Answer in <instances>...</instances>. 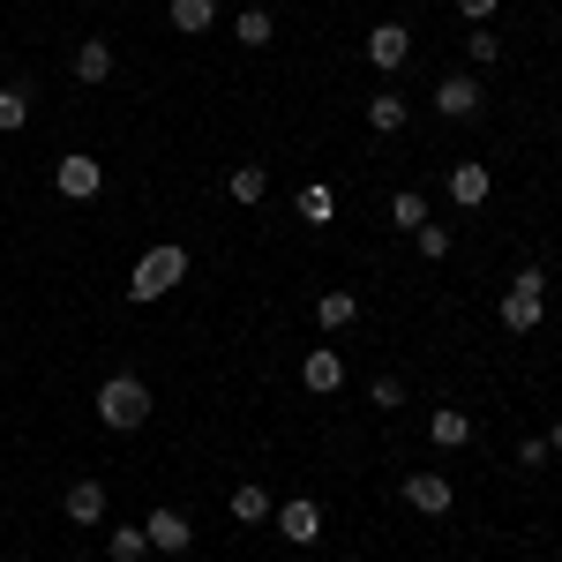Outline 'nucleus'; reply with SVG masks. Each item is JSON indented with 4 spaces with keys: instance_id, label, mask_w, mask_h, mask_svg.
I'll return each instance as SVG.
<instances>
[{
    "instance_id": "31",
    "label": "nucleus",
    "mask_w": 562,
    "mask_h": 562,
    "mask_svg": "<svg viewBox=\"0 0 562 562\" xmlns=\"http://www.w3.org/2000/svg\"><path fill=\"white\" fill-rule=\"evenodd\" d=\"M548 562H562V555H548Z\"/></svg>"
},
{
    "instance_id": "10",
    "label": "nucleus",
    "mask_w": 562,
    "mask_h": 562,
    "mask_svg": "<svg viewBox=\"0 0 562 562\" xmlns=\"http://www.w3.org/2000/svg\"><path fill=\"white\" fill-rule=\"evenodd\" d=\"M60 518H68V525H105V480H68Z\"/></svg>"
},
{
    "instance_id": "27",
    "label": "nucleus",
    "mask_w": 562,
    "mask_h": 562,
    "mask_svg": "<svg viewBox=\"0 0 562 562\" xmlns=\"http://www.w3.org/2000/svg\"><path fill=\"white\" fill-rule=\"evenodd\" d=\"M413 240H420V256H428V262H442V256H450V225H435V217L420 225V233H413Z\"/></svg>"
},
{
    "instance_id": "15",
    "label": "nucleus",
    "mask_w": 562,
    "mask_h": 562,
    "mask_svg": "<svg viewBox=\"0 0 562 562\" xmlns=\"http://www.w3.org/2000/svg\"><path fill=\"white\" fill-rule=\"evenodd\" d=\"M225 510H233V525H270V510H278V503H270V487H256V480H240Z\"/></svg>"
},
{
    "instance_id": "18",
    "label": "nucleus",
    "mask_w": 562,
    "mask_h": 562,
    "mask_svg": "<svg viewBox=\"0 0 562 562\" xmlns=\"http://www.w3.org/2000/svg\"><path fill=\"white\" fill-rule=\"evenodd\" d=\"M405 121H413V105H405L397 90H375V98H368V128L375 135H397Z\"/></svg>"
},
{
    "instance_id": "28",
    "label": "nucleus",
    "mask_w": 562,
    "mask_h": 562,
    "mask_svg": "<svg viewBox=\"0 0 562 562\" xmlns=\"http://www.w3.org/2000/svg\"><path fill=\"white\" fill-rule=\"evenodd\" d=\"M518 465H532V473H540V465H555V450H548V435H525V442H518Z\"/></svg>"
},
{
    "instance_id": "11",
    "label": "nucleus",
    "mask_w": 562,
    "mask_h": 562,
    "mask_svg": "<svg viewBox=\"0 0 562 562\" xmlns=\"http://www.w3.org/2000/svg\"><path fill=\"white\" fill-rule=\"evenodd\" d=\"M368 60H375V68H405V60H413V31H405V23H375V31H368Z\"/></svg>"
},
{
    "instance_id": "30",
    "label": "nucleus",
    "mask_w": 562,
    "mask_h": 562,
    "mask_svg": "<svg viewBox=\"0 0 562 562\" xmlns=\"http://www.w3.org/2000/svg\"><path fill=\"white\" fill-rule=\"evenodd\" d=\"M548 450H555V458H562V420H555V428H548Z\"/></svg>"
},
{
    "instance_id": "23",
    "label": "nucleus",
    "mask_w": 562,
    "mask_h": 562,
    "mask_svg": "<svg viewBox=\"0 0 562 562\" xmlns=\"http://www.w3.org/2000/svg\"><path fill=\"white\" fill-rule=\"evenodd\" d=\"M465 60H473V68H495V60H503V38H495L487 23H473V31H465Z\"/></svg>"
},
{
    "instance_id": "32",
    "label": "nucleus",
    "mask_w": 562,
    "mask_h": 562,
    "mask_svg": "<svg viewBox=\"0 0 562 562\" xmlns=\"http://www.w3.org/2000/svg\"><path fill=\"white\" fill-rule=\"evenodd\" d=\"M83 8H90V0H83Z\"/></svg>"
},
{
    "instance_id": "12",
    "label": "nucleus",
    "mask_w": 562,
    "mask_h": 562,
    "mask_svg": "<svg viewBox=\"0 0 562 562\" xmlns=\"http://www.w3.org/2000/svg\"><path fill=\"white\" fill-rule=\"evenodd\" d=\"M487 195H495V173H487L480 158H465V166H450V203H458V211H480Z\"/></svg>"
},
{
    "instance_id": "29",
    "label": "nucleus",
    "mask_w": 562,
    "mask_h": 562,
    "mask_svg": "<svg viewBox=\"0 0 562 562\" xmlns=\"http://www.w3.org/2000/svg\"><path fill=\"white\" fill-rule=\"evenodd\" d=\"M495 8H503V0H458V15H465V23H495Z\"/></svg>"
},
{
    "instance_id": "8",
    "label": "nucleus",
    "mask_w": 562,
    "mask_h": 562,
    "mask_svg": "<svg viewBox=\"0 0 562 562\" xmlns=\"http://www.w3.org/2000/svg\"><path fill=\"white\" fill-rule=\"evenodd\" d=\"M53 188H60V195H68V203H90V195H98V188H105V166H98V158H90V150H68V158H60V166H53Z\"/></svg>"
},
{
    "instance_id": "20",
    "label": "nucleus",
    "mask_w": 562,
    "mask_h": 562,
    "mask_svg": "<svg viewBox=\"0 0 562 562\" xmlns=\"http://www.w3.org/2000/svg\"><path fill=\"white\" fill-rule=\"evenodd\" d=\"M233 38L248 45V53H262V45L278 38V23H270V8H240V15H233Z\"/></svg>"
},
{
    "instance_id": "21",
    "label": "nucleus",
    "mask_w": 562,
    "mask_h": 562,
    "mask_svg": "<svg viewBox=\"0 0 562 562\" xmlns=\"http://www.w3.org/2000/svg\"><path fill=\"white\" fill-rule=\"evenodd\" d=\"M390 225L420 233V225H428V195H420V188H397V195H390Z\"/></svg>"
},
{
    "instance_id": "5",
    "label": "nucleus",
    "mask_w": 562,
    "mask_h": 562,
    "mask_svg": "<svg viewBox=\"0 0 562 562\" xmlns=\"http://www.w3.org/2000/svg\"><path fill=\"white\" fill-rule=\"evenodd\" d=\"M405 510H420V518H450V503H458V487L435 473V465H420V473H405Z\"/></svg>"
},
{
    "instance_id": "16",
    "label": "nucleus",
    "mask_w": 562,
    "mask_h": 562,
    "mask_svg": "<svg viewBox=\"0 0 562 562\" xmlns=\"http://www.w3.org/2000/svg\"><path fill=\"white\" fill-rule=\"evenodd\" d=\"M225 195H233L240 211H256L262 195H270V166H233V173H225Z\"/></svg>"
},
{
    "instance_id": "25",
    "label": "nucleus",
    "mask_w": 562,
    "mask_h": 562,
    "mask_svg": "<svg viewBox=\"0 0 562 562\" xmlns=\"http://www.w3.org/2000/svg\"><path fill=\"white\" fill-rule=\"evenodd\" d=\"M368 405H375V413H397V405H405V375H375V383H368Z\"/></svg>"
},
{
    "instance_id": "2",
    "label": "nucleus",
    "mask_w": 562,
    "mask_h": 562,
    "mask_svg": "<svg viewBox=\"0 0 562 562\" xmlns=\"http://www.w3.org/2000/svg\"><path fill=\"white\" fill-rule=\"evenodd\" d=\"M180 278H188V248H180V240H158L150 256L135 262V278H128V301H135V307L166 301V293H173Z\"/></svg>"
},
{
    "instance_id": "3",
    "label": "nucleus",
    "mask_w": 562,
    "mask_h": 562,
    "mask_svg": "<svg viewBox=\"0 0 562 562\" xmlns=\"http://www.w3.org/2000/svg\"><path fill=\"white\" fill-rule=\"evenodd\" d=\"M540 315H548V278H540V270H518V278L503 285V330L532 338V330H540Z\"/></svg>"
},
{
    "instance_id": "4",
    "label": "nucleus",
    "mask_w": 562,
    "mask_h": 562,
    "mask_svg": "<svg viewBox=\"0 0 562 562\" xmlns=\"http://www.w3.org/2000/svg\"><path fill=\"white\" fill-rule=\"evenodd\" d=\"M435 113H442V121H458V128H473L480 113H487L480 76H465V68H458V76H442V83H435Z\"/></svg>"
},
{
    "instance_id": "19",
    "label": "nucleus",
    "mask_w": 562,
    "mask_h": 562,
    "mask_svg": "<svg viewBox=\"0 0 562 562\" xmlns=\"http://www.w3.org/2000/svg\"><path fill=\"white\" fill-rule=\"evenodd\" d=\"M315 323H323V330H352V323H360V293H346V285L323 293V301H315Z\"/></svg>"
},
{
    "instance_id": "17",
    "label": "nucleus",
    "mask_w": 562,
    "mask_h": 562,
    "mask_svg": "<svg viewBox=\"0 0 562 562\" xmlns=\"http://www.w3.org/2000/svg\"><path fill=\"white\" fill-rule=\"evenodd\" d=\"M166 15H173L180 38H203V31H217V0H173Z\"/></svg>"
},
{
    "instance_id": "22",
    "label": "nucleus",
    "mask_w": 562,
    "mask_h": 562,
    "mask_svg": "<svg viewBox=\"0 0 562 562\" xmlns=\"http://www.w3.org/2000/svg\"><path fill=\"white\" fill-rule=\"evenodd\" d=\"M23 121H31V90H23V83H0V135H15Z\"/></svg>"
},
{
    "instance_id": "24",
    "label": "nucleus",
    "mask_w": 562,
    "mask_h": 562,
    "mask_svg": "<svg viewBox=\"0 0 562 562\" xmlns=\"http://www.w3.org/2000/svg\"><path fill=\"white\" fill-rule=\"evenodd\" d=\"M105 555H113V562H143V555H150V540H143V525H121V532L105 540Z\"/></svg>"
},
{
    "instance_id": "14",
    "label": "nucleus",
    "mask_w": 562,
    "mask_h": 562,
    "mask_svg": "<svg viewBox=\"0 0 562 562\" xmlns=\"http://www.w3.org/2000/svg\"><path fill=\"white\" fill-rule=\"evenodd\" d=\"M113 60H121L113 38H83V45H76V83H105V76H113Z\"/></svg>"
},
{
    "instance_id": "7",
    "label": "nucleus",
    "mask_w": 562,
    "mask_h": 562,
    "mask_svg": "<svg viewBox=\"0 0 562 562\" xmlns=\"http://www.w3.org/2000/svg\"><path fill=\"white\" fill-rule=\"evenodd\" d=\"M270 525H278V540L315 548V540H323V503H315V495H293V503H278V510H270Z\"/></svg>"
},
{
    "instance_id": "26",
    "label": "nucleus",
    "mask_w": 562,
    "mask_h": 562,
    "mask_svg": "<svg viewBox=\"0 0 562 562\" xmlns=\"http://www.w3.org/2000/svg\"><path fill=\"white\" fill-rule=\"evenodd\" d=\"M330 211H338V195H330V188H301V217L330 225Z\"/></svg>"
},
{
    "instance_id": "9",
    "label": "nucleus",
    "mask_w": 562,
    "mask_h": 562,
    "mask_svg": "<svg viewBox=\"0 0 562 562\" xmlns=\"http://www.w3.org/2000/svg\"><path fill=\"white\" fill-rule=\"evenodd\" d=\"M301 390H315V397L346 390V352H338V346H307L301 352Z\"/></svg>"
},
{
    "instance_id": "1",
    "label": "nucleus",
    "mask_w": 562,
    "mask_h": 562,
    "mask_svg": "<svg viewBox=\"0 0 562 562\" xmlns=\"http://www.w3.org/2000/svg\"><path fill=\"white\" fill-rule=\"evenodd\" d=\"M90 413H98L113 435H135L143 420H150V383H143V375H105L98 397H90Z\"/></svg>"
},
{
    "instance_id": "6",
    "label": "nucleus",
    "mask_w": 562,
    "mask_h": 562,
    "mask_svg": "<svg viewBox=\"0 0 562 562\" xmlns=\"http://www.w3.org/2000/svg\"><path fill=\"white\" fill-rule=\"evenodd\" d=\"M143 540H150V555H188V548H195V525H188V510L158 503V510L143 518Z\"/></svg>"
},
{
    "instance_id": "13",
    "label": "nucleus",
    "mask_w": 562,
    "mask_h": 562,
    "mask_svg": "<svg viewBox=\"0 0 562 562\" xmlns=\"http://www.w3.org/2000/svg\"><path fill=\"white\" fill-rule=\"evenodd\" d=\"M428 442L435 450H465V442H473V413H465V405H435L428 413Z\"/></svg>"
}]
</instances>
